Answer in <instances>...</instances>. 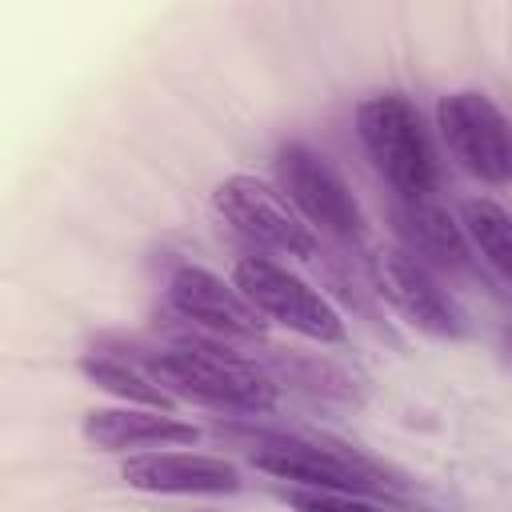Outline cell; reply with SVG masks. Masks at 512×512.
Segmentation results:
<instances>
[{
    "label": "cell",
    "instance_id": "1",
    "mask_svg": "<svg viewBox=\"0 0 512 512\" xmlns=\"http://www.w3.org/2000/svg\"><path fill=\"white\" fill-rule=\"evenodd\" d=\"M148 372L176 400H192L220 412L260 416L280 400V384L248 356H236L208 340H180L148 360Z\"/></svg>",
    "mask_w": 512,
    "mask_h": 512
},
{
    "label": "cell",
    "instance_id": "2",
    "mask_svg": "<svg viewBox=\"0 0 512 512\" xmlns=\"http://www.w3.org/2000/svg\"><path fill=\"white\" fill-rule=\"evenodd\" d=\"M356 136L396 200H420L436 188V156L420 108L404 92H372L356 104Z\"/></svg>",
    "mask_w": 512,
    "mask_h": 512
},
{
    "label": "cell",
    "instance_id": "3",
    "mask_svg": "<svg viewBox=\"0 0 512 512\" xmlns=\"http://www.w3.org/2000/svg\"><path fill=\"white\" fill-rule=\"evenodd\" d=\"M252 468L268 472L272 480H284L288 488H328V492H388L400 488L388 468L368 460L356 448L308 440V436H284V432H260L248 448Z\"/></svg>",
    "mask_w": 512,
    "mask_h": 512
},
{
    "label": "cell",
    "instance_id": "4",
    "mask_svg": "<svg viewBox=\"0 0 512 512\" xmlns=\"http://www.w3.org/2000/svg\"><path fill=\"white\" fill-rule=\"evenodd\" d=\"M232 284L244 292V300L272 324L312 340V344H340L344 340V320L320 296L308 280H300L292 268L268 256H240L232 264Z\"/></svg>",
    "mask_w": 512,
    "mask_h": 512
},
{
    "label": "cell",
    "instance_id": "5",
    "mask_svg": "<svg viewBox=\"0 0 512 512\" xmlns=\"http://www.w3.org/2000/svg\"><path fill=\"white\" fill-rule=\"evenodd\" d=\"M212 208L232 232H240L244 240H252L264 252L292 256V260L316 256V232L308 228V220L288 204V196L276 184H268L260 176L232 172L228 180L216 184Z\"/></svg>",
    "mask_w": 512,
    "mask_h": 512
},
{
    "label": "cell",
    "instance_id": "6",
    "mask_svg": "<svg viewBox=\"0 0 512 512\" xmlns=\"http://www.w3.org/2000/svg\"><path fill=\"white\" fill-rule=\"evenodd\" d=\"M436 128L448 144L452 160L484 180L508 184L512 180V124L500 104L480 88H456L436 100Z\"/></svg>",
    "mask_w": 512,
    "mask_h": 512
},
{
    "label": "cell",
    "instance_id": "7",
    "mask_svg": "<svg viewBox=\"0 0 512 512\" xmlns=\"http://www.w3.org/2000/svg\"><path fill=\"white\" fill-rule=\"evenodd\" d=\"M272 164H276V188L308 220V228L336 236V240H356L364 232V212L352 188L316 148L288 140L276 148Z\"/></svg>",
    "mask_w": 512,
    "mask_h": 512
},
{
    "label": "cell",
    "instance_id": "8",
    "mask_svg": "<svg viewBox=\"0 0 512 512\" xmlns=\"http://www.w3.org/2000/svg\"><path fill=\"white\" fill-rule=\"evenodd\" d=\"M368 276H372V288L380 292V300L408 328H416V332H424L432 340H456V336H464V316H460L456 300L440 288V280L432 276V268L420 264L400 244H380L368 256Z\"/></svg>",
    "mask_w": 512,
    "mask_h": 512
},
{
    "label": "cell",
    "instance_id": "9",
    "mask_svg": "<svg viewBox=\"0 0 512 512\" xmlns=\"http://www.w3.org/2000/svg\"><path fill=\"white\" fill-rule=\"evenodd\" d=\"M120 480L148 496H236L244 488V476L232 460L192 448L132 452L120 464Z\"/></svg>",
    "mask_w": 512,
    "mask_h": 512
},
{
    "label": "cell",
    "instance_id": "10",
    "mask_svg": "<svg viewBox=\"0 0 512 512\" xmlns=\"http://www.w3.org/2000/svg\"><path fill=\"white\" fill-rule=\"evenodd\" d=\"M168 304L176 316H184L188 324L212 332V336H228V340H256L264 332V316L244 300V292L200 268V264H180L168 276Z\"/></svg>",
    "mask_w": 512,
    "mask_h": 512
},
{
    "label": "cell",
    "instance_id": "11",
    "mask_svg": "<svg viewBox=\"0 0 512 512\" xmlns=\"http://www.w3.org/2000/svg\"><path fill=\"white\" fill-rule=\"evenodd\" d=\"M80 436L96 452H156V448H188L200 440V428L176 412L160 408H92L80 420Z\"/></svg>",
    "mask_w": 512,
    "mask_h": 512
},
{
    "label": "cell",
    "instance_id": "12",
    "mask_svg": "<svg viewBox=\"0 0 512 512\" xmlns=\"http://www.w3.org/2000/svg\"><path fill=\"white\" fill-rule=\"evenodd\" d=\"M392 232L404 252H412L420 264L436 272H460L472 264V244L464 236V224L448 216L432 196L420 200H392Z\"/></svg>",
    "mask_w": 512,
    "mask_h": 512
},
{
    "label": "cell",
    "instance_id": "13",
    "mask_svg": "<svg viewBox=\"0 0 512 512\" xmlns=\"http://www.w3.org/2000/svg\"><path fill=\"white\" fill-rule=\"evenodd\" d=\"M76 368H80V376H84L92 388H100V392L116 396L120 404L176 412V396H168V392L160 388V380H156L148 368H140L136 360H128V356H116V352L92 348V352H80Z\"/></svg>",
    "mask_w": 512,
    "mask_h": 512
},
{
    "label": "cell",
    "instance_id": "14",
    "mask_svg": "<svg viewBox=\"0 0 512 512\" xmlns=\"http://www.w3.org/2000/svg\"><path fill=\"white\" fill-rule=\"evenodd\" d=\"M460 224H464L468 244L512 284V216L500 204L480 196V200H464Z\"/></svg>",
    "mask_w": 512,
    "mask_h": 512
},
{
    "label": "cell",
    "instance_id": "15",
    "mask_svg": "<svg viewBox=\"0 0 512 512\" xmlns=\"http://www.w3.org/2000/svg\"><path fill=\"white\" fill-rule=\"evenodd\" d=\"M284 500L296 512H384L376 500L360 492H328V488H284Z\"/></svg>",
    "mask_w": 512,
    "mask_h": 512
},
{
    "label": "cell",
    "instance_id": "16",
    "mask_svg": "<svg viewBox=\"0 0 512 512\" xmlns=\"http://www.w3.org/2000/svg\"><path fill=\"white\" fill-rule=\"evenodd\" d=\"M508 352H512V336H508Z\"/></svg>",
    "mask_w": 512,
    "mask_h": 512
}]
</instances>
